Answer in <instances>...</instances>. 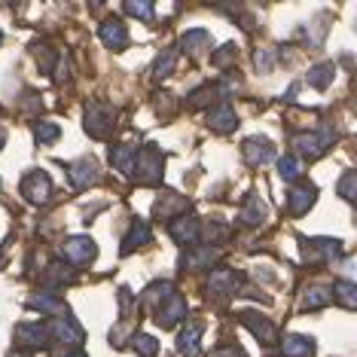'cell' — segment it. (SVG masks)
<instances>
[{"mask_svg":"<svg viewBox=\"0 0 357 357\" xmlns=\"http://www.w3.org/2000/svg\"><path fill=\"white\" fill-rule=\"evenodd\" d=\"M132 345H135L137 357H156L159 354V342L153 336H144V333H137V336L132 339Z\"/></svg>","mask_w":357,"mask_h":357,"instance_id":"obj_35","label":"cell"},{"mask_svg":"<svg viewBox=\"0 0 357 357\" xmlns=\"http://www.w3.org/2000/svg\"><path fill=\"white\" fill-rule=\"evenodd\" d=\"M61 254H64V259H70V263L83 266V263H92L98 248H95V241L89 238V235H74V238H68L61 245Z\"/></svg>","mask_w":357,"mask_h":357,"instance_id":"obj_7","label":"cell"},{"mask_svg":"<svg viewBox=\"0 0 357 357\" xmlns=\"http://www.w3.org/2000/svg\"><path fill=\"white\" fill-rule=\"evenodd\" d=\"M211 357H248V354L235 345H223V348H217V351H211Z\"/></svg>","mask_w":357,"mask_h":357,"instance_id":"obj_41","label":"cell"},{"mask_svg":"<svg viewBox=\"0 0 357 357\" xmlns=\"http://www.w3.org/2000/svg\"><path fill=\"white\" fill-rule=\"evenodd\" d=\"M330 141H333L330 132H324V135H296V137H294V147H296L299 156L318 159V156H324V153H327Z\"/></svg>","mask_w":357,"mask_h":357,"instance_id":"obj_12","label":"cell"},{"mask_svg":"<svg viewBox=\"0 0 357 357\" xmlns=\"http://www.w3.org/2000/svg\"><path fill=\"white\" fill-rule=\"evenodd\" d=\"M135 156H137V147H132V144H116V147H110V162L119 174H132Z\"/></svg>","mask_w":357,"mask_h":357,"instance_id":"obj_22","label":"cell"},{"mask_svg":"<svg viewBox=\"0 0 357 357\" xmlns=\"http://www.w3.org/2000/svg\"><path fill=\"white\" fill-rule=\"evenodd\" d=\"M281 354L284 357H314V339L312 336H299V333H294V336H284Z\"/></svg>","mask_w":357,"mask_h":357,"instance_id":"obj_19","label":"cell"},{"mask_svg":"<svg viewBox=\"0 0 357 357\" xmlns=\"http://www.w3.org/2000/svg\"><path fill=\"white\" fill-rule=\"evenodd\" d=\"M168 232H172V238L177 245H190L196 248V241L202 238V226L196 217H174V220H168Z\"/></svg>","mask_w":357,"mask_h":357,"instance_id":"obj_9","label":"cell"},{"mask_svg":"<svg viewBox=\"0 0 357 357\" xmlns=\"http://www.w3.org/2000/svg\"><path fill=\"white\" fill-rule=\"evenodd\" d=\"M208 126L214 128V132H232V128L238 126V116H235V110L229 104H217V107L208 110Z\"/></svg>","mask_w":357,"mask_h":357,"instance_id":"obj_20","label":"cell"},{"mask_svg":"<svg viewBox=\"0 0 357 357\" xmlns=\"http://www.w3.org/2000/svg\"><path fill=\"white\" fill-rule=\"evenodd\" d=\"M10 357H31V354H25V351H13Z\"/></svg>","mask_w":357,"mask_h":357,"instance_id":"obj_44","label":"cell"},{"mask_svg":"<svg viewBox=\"0 0 357 357\" xmlns=\"http://www.w3.org/2000/svg\"><path fill=\"white\" fill-rule=\"evenodd\" d=\"M229 95V86H202L190 95V107H205V104H214L217 98H226Z\"/></svg>","mask_w":357,"mask_h":357,"instance_id":"obj_25","label":"cell"},{"mask_svg":"<svg viewBox=\"0 0 357 357\" xmlns=\"http://www.w3.org/2000/svg\"><path fill=\"white\" fill-rule=\"evenodd\" d=\"M211 31L205 28H192V31H186V34L181 37V50L190 55V59H202V55H208L211 52Z\"/></svg>","mask_w":357,"mask_h":357,"instance_id":"obj_13","label":"cell"},{"mask_svg":"<svg viewBox=\"0 0 357 357\" xmlns=\"http://www.w3.org/2000/svg\"><path fill=\"white\" fill-rule=\"evenodd\" d=\"M235 55H238V46H223V52H217V55H211V61H214V68H226Z\"/></svg>","mask_w":357,"mask_h":357,"instance_id":"obj_38","label":"cell"},{"mask_svg":"<svg viewBox=\"0 0 357 357\" xmlns=\"http://www.w3.org/2000/svg\"><path fill=\"white\" fill-rule=\"evenodd\" d=\"M86 132L92 137H98V141H107L110 132L116 128V107L107 101H89L86 104Z\"/></svg>","mask_w":357,"mask_h":357,"instance_id":"obj_1","label":"cell"},{"mask_svg":"<svg viewBox=\"0 0 357 357\" xmlns=\"http://www.w3.org/2000/svg\"><path fill=\"white\" fill-rule=\"evenodd\" d=\"M126 13H132V15H137V19L150 22L153 19V3H126Z\"/></svg>","mask_w":357,"mask_h":357,"instance_id":"obj_40","label":"cell"},{"mask_svg":"<svg viewBox=\"0 0 357 357\" xmlns=\"http://www.w3.org/2000/svg\"><path fill=\"white\" fill-rule=\"evenodd\" d=\"M181 318H186V299L181 294H172L165 303L156 308V324L162 330H172Z\"/></svg>","mask_w":357,"mask_h":357,"instance_id":"obj_10","label":"cell"},{"mask_svg":"<svg viewBox=\"0 0 357 357\" xmlns=\"http://www.w3.org/2000/svg\"><path fill=\"white\" fill-rule=\"evenodd\" d=\"M46 327H50V339L52 342H68V345H74L79 348L83 345V339H86V333L83 327L70 318V314H64V318H52V321H46Z\"/></svg>","mask_w":357,"mask_h":357,"instance_id":"obj_4","label":"cell"},{"mask_svg":"<svg viewBox=\"0 0 357 357\" xmlns=\"http://www.w3.org/2000/svg\"><path fill=\"white\" fill-rule=\"evenodd\" d=\"M174 294V287H172V284H168V281H156V284H150V287L147 290H144V303H147V305H162V303H165V299L168 296H172Z\"/></svg>","mask_w":357,"mask_h":357,"instance_id":"obj_31","label":"cell"},{"mask_svg":"<svg viewBox=\"0 0 357 357\" xmlns=\"http://www.w3.org/2000/svg\"><path fill=\"white\" fill-rule=\"evenodd\" d=\"M354 190H357V174L345 172L342 181H339V196H342L345 202H354Z\"/></svg>","mask_w":357,"mask_h":357,"instance_id":"obj_37","label":"cell"},{"mask_svg":"<svg viewBox=\"0 0 357 357\" xmlns=\"http://www.w3.org/2000/svg\"><path fill=\"white\" fill-rule=\"evenodd\" d=\"M238 318L263 345H278V327H275L269 318H263V314H257V312H241Z\"/></svg>","mask_w":357,"mask_h":357,"instance_id":"obj_8","label":"cell"},{"mask_svg":"<svg viewBox=\"0 0 357 357\" xmlns=\"http://www.w3.org/2000/svg\"><path fill=\"white\" fill-rule=\"evenodd\" d=\"M150 238H153L150 223H147V220H135V223H132V229H128V232H126V238H123V257L135 254V250H137V248H144V245H150Z\"/></svg>","mask_w":357,"mask_h":357,"instance_id":"obj_16","label":"cell"},{"mask_svg":"<svg viewBox=\"0 0 357 357\" xmlns=\"http://www.w3.org/2000/svg\"><path fill=\"white\" fill-rule=\"evenodd\" d=\"M101 40H104V46H110V50H126L128 46V28L119 19H107L101 25Z\"/></svg>","mask_w":357,"mask_h":357,"instance_id":"obj_18","label":"cell"},{"mask_svg":"<svg viewBox=\"0 0 357 357\" xmlns=\"http://www.w3.org/2000/svg\"><path fill=\"white\" fill-rule=\"evenodd\" d=\"M74 281V275H70V269L64 263H52V266H46V272H43V284H55V287H61V284H70Z\"/></svg>","mask_w":357,"mask_h":357,"instance_id":"obj_33","label":"cell"},{"mask_svg":"<svg viewBox=\"0 0 357 357\" xmlns=\"http://www.w3.org/2000/svg\"><path fill=\"white\" fill-rule=\"evenodd\" d=\"M333 77H336V64H333V61L314 64V68L305 74L308 86H314V89H327V86H333Z\"/></svg>","mask_w":357,"mask_h":357,"instance_id":"obj_27","label":"cell"},{"mask_svg":"<svg viewBox=\"0 0 357 357\" xmlns=\"http://www.w3.org/2000/svg\"><path fill=\"white\" fill-rule=\"evenodd\" d=\"M174 70H177V52L168 50V52H162L159 59L153 61V70H150V74H153V79H168V77L174 74Z\"/></svg>","mask_w":357,"mask_h":357,"instance_id":"obj_30","label":"cell"},{"mask_svg":"<svg viewBox=\"0 0 357 357\" xmlns=\"http://www.w3.org/2000/svg\"><path fill=\"white\" fill-rule=\"evenodd\" d=\"M238 287H241V275L235 269H214L208 278L211 294H235Z\"/></svg>","mask_w":357,"mask_h":357,"instance_id":"obj_15","label":"cell"},{"mask_svg":"<svg viewBox=\"0 0 357 357\" xmlns=\"http://www.w3.org/2000/svg\"><path fill=\"white\" fill-rule=\"evenodd\" d=\"M217 257H220V254H217L214 248H196L192 254L183 257V266H190V269H202V266H211V263H214Z\"/></svg>","mask_w":357,"mask_h":357,"instance_id":"obj_32","label":"cell"},{"mask_svg":"<svg viewBox=\"0 0 357 357\" xmlns=\"http://www.w3.org/2000/svg\"><path fill=\"white\" fill-rule=\"evenodd\" d=\"M22 196L34 205H46L52 199V181L46 172H31L25 181H22Z\"/></svg>","mask_w":357,"mask_h":357,"instance_id":"obj_6","label":"cell"},{"mask_svg":"<svg viewBox=\"0 0 357 357\" xmlns=\"http://www.w3.org/2000/svg\"><path fill=\"white\" fill-rule=\"evenodd\" d=\"M202 333H205V324H190L186 330H181V336H177V351L186 354V357H199L202 354Z\"/></svg>","mask_w":357,"mask_h":357,"instance_id":"obj_17","label":"cell"},{"mask_svg":"<svg viewBox=\"0 0 357 357\" xmlns=\"http://www.w3.org/2000/svg\"><path fill=\"white\" fill-rule=\"evenodd\" d=\"M98 162L95 159H89V156H83V159H77V162H70L68 165V181H70V186L74 190H89V186H95L98 183Z\"/></svg>","mask_w":357,"mask_h":357,"instance_id":"obj_5","label":"cell"},{"mask_svg":"<svg viewBox=\"0 0 357 357\" xmlns=\"http://www.w3.org/2000/svg\"><path fill=\"white\" fill-rule=\"evenodd\" d=\"M330 296L339 299V303H342L348 312H351V308L357 305V287H354V281H336L330 287Z\"/></svg>","mask_w":357,"mask_h":357,"instance_id":"obj_29","label":"cell"},{"mask_svg":"<svg viewBox=\"0 0 357 357\" xmlns=\"http://www.w3.org/2000/svg\"><path fill=\"white\" fill-rule=\"evenodd\" d=\"M15 339H19V345H25V348H46V345L52 342L46 321L43 324H40V321H34V324H19V327H15Z\"/></svg>","mask_w":357,"mask_h":357,"instance_id":"obj_11","label":"cell"},{"mask_svg":"<svg viewBox=\"0 0 357 357\" xmlns=\"http://www.w3.org/2000/svg\"><path fill=\"white\" fill-rule=\"evenodd\" d=\"M314 196H318V190L314 186H308V183H303V186H296V190H290V196H287V208H290V214H305L308 208L314 205Z\"/></svg>","mask_w":357,"mask_h":357,"instance_id":"obj_21","label":"cell"},{"mask_svg":"<svg viewBox=\"0 0 357 357\" xmlns=\"http://www.w3.org/2000/svg\"><path fill=\"white\" fill-rule=\"evenodd\" d=\"M254 61H257L259 74H272V68H275V59H272V52H269V50H259V52L254 55Z\"/></svg>","mask_w":357,"mask_h":357,"instance_id":"obj_39","label":"cell"},{"mask_svg":"<svg viewBox=\"0 0 357 357\" xmlns=\"http://www.w3.org/2000/svg\"><path fill=\"white\" fill-rule=\"evenodd\" d=\"M162 168H165V153L156 150V147L150 144V147L137 150L132 174H135V181H137V183L153 186V183H159V181H162Z\"/></svg>","mask_w":357,"mask_h":357,"instance_id":"obj_2","label":"cell"},{"mask_svg":"<svg viewBox=\"0 0 357 357\" xmlns=\"http://www.w3.org/2000/svg\"><path fill=\"white\" fill-rule=\"evenodd\" d=\"M3 144H6V128L0 126V147H3Z\"/></svg>","mask_w":357,"mask_h":357,"instance_id":"obj_42","label":"cell"},{"mask_svg":"<svg viewBox=\"0 0 357 357\" xmlns=\"http://www.w3.org/2000/svg\"><path fill=\"white\" fill-rule=\"evenodd\" d=\"M278 174H281V181L294 183V181H299V174H303V165H299L296 156H281L278 159Z\"/></svg>","mask_w":357,"mask_h":357,"instance_id":"obj_34","label":"cell"},{"mask_svg":"<svg viewBox=\"0 0 357 357\" xmlns=\"http://www.w3.org/2000/svg\"><path fill=\"white\" fill-rule=\"evenodd\" d=\"M245 226H259L266 220V202L259 199V196H250L248 199V205H245V211H241V217H238Z\"/></svg>","mask_w":357,"mask_h":357,"instance_id":"obj_28","label":"cell"},{"mask_svg":"<svg viewBox=\"0 0 357 357\" xmlns=\"http://www.w3.org/2000/svg\"><path fill=\"white\" fill-rule=\"evenodd\" d=\"M190 208V202H186L183 196H174V192H165L162 199H156V217H162V220H172L174 211H186Z\"/></svg>","mask_w":357,"mask_h":357,"instance_id":"obj_26","label":"cell"},{"mask_svg":"<svg viewBox=\"0 0 357 357\" xmlns=\"http://www.w3.org/2000/svg\"><path fill=\"white\" fill-rule=\"evenodd\" d=\"M34 135H37V141H40V144H52V141H59L61 128L55 126V123H37Z\"/></svg>","mask_w":357,"mask_h":357,"instance_id":"obj_36","label":"cell"},{"mask_svg":"<svg viewBox=\"0 0 357 357\" xmlns=\"http://www.w3.org/2000/svg\"><path fill=\"white\" fill-rule=\"evenodd\" d=\"M333 296H330V287H321V284H312V287H305L303 294V312H318V308L330 305Z\"/></svg>","mask_w":357,"mask_h":357,"instance_id":"obj_24","label":"cell"},{"mask_svg":"<svg viewBox=\"0 0 357 357\" xmlns=\"http://www.w3.org/2000/svg\"><path fill=\"white\" fill-rule=\"evenodd\" d=\"M303 241V259L308 266H321V263H330V259H336L342 254V241L336 238H314V241Z\"/></svg>","mask_w":357,"mask_h":357,"instance_id":"obj_3","label":"cell"},{"mask_svg":"<svg viewBox=\"0 0 357 357\" xmlns=\"http://www.w3.org/2000/svg\"><path fill=\"white\" fill-rule=\"evenodd\" d=\"M28 308H37V312H43V314H55V318H64V314H68V305H64L55 294L31 296V299H28Z\"/></svg>","mask_w":357,"mask_h":357,"instance_id":"obj_23","label":"cell"},{"mask_svg":"<svg viewBox=\"0 0 357 357\" xmlns=\"http://www.w3.org/2000/svg\"><path fill=\"white\" fill-rule=\"evenodd\" d=\"M241 156H245L248 165H263V162L275 159V147L269 137H248L245 147H241Z\"/></svg>","mask_w":357,"mask_h":357,"instance_id":"obj_14","label":"cell"},{"mask_svg":"<svg viewBox=\"0 0 357 357\" xmlns=\"http://www.w3.org/2000/svg\"><path fill=\"white\" fill-rule=\"evenodd\" d=\"M64 357H86L83 351H70V354H64Z\"/></svg>","mask_w":357,"mask_h":357,"instance_id":"obj_43","label":"cell"}]
</instances>
